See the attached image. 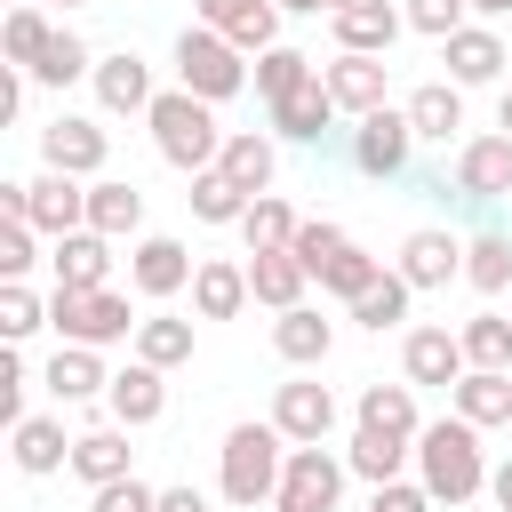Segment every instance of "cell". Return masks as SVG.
<instances>
[{"mask_svg":"<svg viewBox=\"0 0 512 512\" xmlns=\"http://www.w3.org/2000/svg\"><path fill=\"white\" fill-rule=\"evenodd\" d=\"M200 8V24H216L240 56H264L272 40H280V0H192Z\"/></svg>","mask_w":512,"mask_h":512,"instance_id":"8fae6325","label":"cell"},{"mask_svg":"<svg viewBox=\"0 0 512 512\" xmlns=\"http://www.w3.org/2000/svg\"><path fill=\"white\" fill-rule=\"evenodd\" d=\"M80 72H96V64H88V40H80L72 24H56L48 48H40V64H32V80H40V88H72Z\"/></svg>","mask_w":512,"mask_h":512,"instance_id":"f35d334b","label":"cell"},{"mask_svg":"<svg viewBox=\"0 0 512 512\" xmlns=\"http://www.w3.org/2000/svg\"><path fill=\"white\" fill-rule=\"evenodd\" d=\"M440 64H448V80L456 88H488V80H504V40L488 32V24H464V32H448L440 40Z\"/></svg>","mask_w":512,"mask_h":512,"instance_id":"4fadbf2b","label":"cell"},{"mask_svg":"<svg viewBox=\"0 0 512 512\" xmlns=\"http://www.w3.org/2000/svg\"><path fill=\"white\" fill-rule=\"evenodd\" d=\"M288 248H296V256H304V272L320 280V272L352 248V232H344V224H296V240H288Z\"/></svg>","mask_w":512,"mask_h":512,"instance_id":"f6af8a7d","label":"cell"},{"mask_svg":"<svg viewBox=\"0 0 512 512\" xmlns=\"http://www.w3.org/2000/svg\"><path fill=\"white\" fill-rule=\"evenodd\" d=\"M320 72H328L336 112H352V120L384 112V56H352V48H336V64H320Z\"/></svg>","mask_w":512,"mask_h":512,"instance_id":"9a60e30c","label":"cell"},{"mask_svg":"<svg viewBox=\"0 0 512 512\" xmlns=\"http://www.w3.org/2000/svg\"><path fill=\"white\" fill-rule=\"evenodd\" d=\"M104 408H112V424H128V432L160 424V416H168V368H152V360H128V368L104 384Z\"/></svg>","mask_w":512,"mask_h":512,"instance_id":"9c48e42d","label":"cell"},{"mask_svg":"<svg viewBox=\"0 0 512 512\" xmlns=\"http://www.w3.org/2000/svg\"><path fill=\"white\" fill-rule=\"evenodd\" d=\"M360 424L368 432H392V440H416V384H368L360 392Z\"/></svg>","mask_w":512,"mask_h":512,"instance_id":"e575fe53","label":"cell"},{"mask_svg":"<svg viewBox=\"0 0 512 512\" xmlns=\"http://www.w3.org/2000/svg\"><path fill=\"white\" fill-rule=\"evenodd\" d=\"M40 384L56 392V400H96L112 376H104V360H96V344H56V360L40 368Z\"/></svg>","mask_w":512,"mask_h":512,"instance_id":"f546056e","label":"cell"},{"mask_svg":"<svg viewBox=\"0 0 512 512\" xmlns=\"http://www.w3.org/2000/svg\"><path fill=\"white\" fill-rule=\"evenodd\" d=\"M184 200H192V216H200V224H240V216H248V192H240L224 168H200Z\"/></svg>","mask_w":512,"mask_h":512,"instance_id":"ab89813d","label":"cell"},{"mask_svg":"<svg viewBox=\"0 0 512 512\" xmlns=\"http://www.w3.org/2000/svg\"><path fill=\"white\" fill-rule=\"evenodd\" d=\"M456 192L464 200H504L512 192V136H472L456 152Z\"/></svg>","mask_w":512,"mask_h":512,"instance_id":"e0dca14e","label":"cell"},{"mask_svg":"<svg viewBox=\"0 0 512 512\" xmlns=\"http://www.w3.org/2000/svg\"><path fill=\"white\" fill-rule=\"evenodd\" d=\"M136 224H144V192H136L128 176H96V184H88V232L128 240Z\"/></svg>","mask_w":512,"mask_h":512,"instance_id":"83f0119b","label":"cell"},{"mask_svg":"<svg viewBox=\"0 0 512 512\" xmlns=\"http://www.w3.org/2000/svg\"><path fill=\"white\" fill-rule=\"evenodd\" d=\"M376 272H384V264H376V256H368V248H344V256H336V264H328V272H320V288H328V296H344V304H352V296H360V288H368V280H376Z\"/></svg>","mask_w":512,"mask_h":512,"instance_id":"7dc6e473","label":"cell"},{"mask_svg":"<svg viewBox=\"0 0 512 512\" xmlns=\"http://www.w3.org/2000/svg\"><path fill=\"white\" fill-rule=\"evenodd\" d=\"M456 272H464V240H448L440 224H424V232L400 240V280L408 288H448Z\"/></svg>","mask_w":512,"mask_h":512,"instance_id":"2e32d148","label":"cell"},{"mask_svg":"<svg viewBox=\"0 0 512 512\" xmlns=\"http://www.w3.org/2000/svg\"><path fill=\"white\" fill-rule=\"evenodd\" d=\"M104 152H112V136H104L96 120H80V112H56V120L40 128V160L64 168V176H96Z\"/></svg>","mask_w":512,"mask_h":512,"instance_id":"30bf717a","label":"cell"},{"mask_svg":"<svg viewBox=\"0 0 512 512\" xmlns=\"http://www.w3.org/2000/svg\"><path fill=\"white\" fill-rule=\"evenodd\" d=\"M408 152H416V128H408V112H392V104L352 128V168H360V176H400Z\"/></svg>","mask_w":512,"mask_h":512,"instance_id":"52a82bcc","label":"cell"},{"mask_svg":"<svg viewBox=\"0 0 512 512\" xmlns=\"http://www.w3.org/2000/svg\"><path fill=\"white\" fill-rule=\"evenodd\" d=\"M88 512H160V488H144V480L128 472V480H104Z\"/></svg>","mask_w":512,"mask_h":512,"instance_id":"c3c4849f","label":"cell"},{"mask_svg":"<svg viewBox=\"0 0 512 512\" xmlns=\"http://www.w3.org/2000/svg\"><path fill=\"white\" fill-rule=\"evenodd\" d=\"M88 80H96V104H104V112H152V96H160V88H152V64L128 56V48L104 56Z\"/></svg>","mask_w":512,"mask_h":512,"instance_id":"7402d4cb","label":"cell"},{"mask_svg":"<svg viewBox=\"0 0 512 512\" xmlns=\"http://www.w3.org/2000/svg\"><path fill=\"white\" fill-rule=\"evenodd\" d=\"M400 368H408V384H440V392H448L472 360H464V336H456V328H408Z\"/></svg>","mask_w":512,"mask_h":512,"instance_id":"5bb4252c","label":"cell"},{"mask_svg":"<svg viewBox=\"0 0 512 512\" xmlns=\"http://www.w3.org/2000/svg\"><path fill=\"white\" fill-rule=\"evenodd\" d=\"M48 264H56V288H104V272H112V240L80 224V232H64V240H56V256H48Z\"/></svg>","mask_w":512,"mask_h":512,"instance_id":"f1b7e54d","label":"cell"},{"mask_svg":"<svg viewBox=\"0 0 512 512\" xmlns=\"http://www.w3.org/2000/svg\"><path fill=\"white\" fill-rule=\"evenodd\" d=\"M144 128H152L160 160H168V168H184V176L216 168V152H224L216 104H208V96H192V88H160V96H152V112H144Z\"/></svg>","mask_w":512,"mask_h":512,"instance_id":"7a4b0ae2","label":"cell"},{"mask_svg":"<svg viewBox=\"0 0 512 512\" xmlns=\"http://www.w3.org/2000/svg\"><path fill=\"white\" fill-rule=\"evenodd\" d=\"M216 168L256 200V192H272V136H256V128H232L224 136V152H216Z\"/></svg>","mask_w":512,"mask_h":512,"instance_id":"1f68e13d","label":"cell"},{"mask_svg":"<svg viewBox=\"0 0 512 512\" xmlns=\"http://www.w3.org/2000/svg\"><path fill=\"white\" fill-rule=\"evenodd\" d=\"M488 496H496V512H512V456L488 472Z\"/></svg>","mask_w":512,"mask_h":512,"instance_id":"f5cc1de1","label":"cell"},{"mask_svg":"<svg viewBox=\"0 0 512 512\" xmlns=\"http://www.w3.org/2000/svg\"><path fill=\"white\" fill-rule=\"evenodd\" d=\"M296 8H304V16H320V8H328V16H344L352 0H296Z\"/></svg>","mask_w":512,"mask_h":512,"instance_id":"db71d44e","label":"cell"},{"mask_svg":"<svg viewBox=\"0 0 512 512\" xmlns=\"http://www.w3.org/2000/svg\"><path fill=\"white\" fill-rule=\"evenodd\" d=\"M328 344H336V328H328L312 304H288V312L272 320V352H280L288 368H320V360H328Z\"/></svg>","mask_w":512,"mask_h":512,"instance_id":"484cf974","label":"cell"},{"mask_svg":"<svg viewBox=\"0 0 512 512\" xmlns=\"http://www.w3.org/2000/svg\"><path fill=\"white\" fill-rule=\"evenodd\" d=\"M496 128H504V136H512V88H504V96H496Z\"/></svg>","mask_w":512,"mask_h":512,"instance_id":"11a10c76","label":"cell"},{"mask_svg":"<svg viewBox=\"0 0 512 512\" xmlns=\"http://www.w3.org/2000/svg\"><path fill=\"white\" fill-rule=\"evenodd\" d=\"M400 112H408L416 144H448V136L464 128V88H456V80H424V88H416Z\"/></svg>","mask_w":512,"mask_h":512,"instance_id":"cb8c5ba5","label":"cell"},{"mask_svg":"<svg viewBox=\"0 0 512 512\" xmlns=\"http://www.w3.org/2000/svg\"><path fill=\"white\" fill-rule=\"evenodd\" d=\"M32 328H48V304H40L24 280H0V336H8V344H24Z\"/></svg>","mask_w":512,"mask_h":512,"instance_id":"ee69618b","label":"cell"},{"mask_svg":"<svg viewBox=\"0 0 512 512\" xmlns=\"http://www.w3.org/2000/svg\"><path fill=\"white\" fill-rule=\"evenodd\" d=\"M464 16H472V0H408V24H416V32H432V40L464 32Z\"/></svg>","mask_w":512,"mask_h":512,"instance_id":"681fc988","label":"cell"},{"mask_svg":"<svg viewBox=\"0 0 512 512\" xmlns=\"http://www.w3.org/2000/svg\"><path fill=\"white\" fill-rule=\"evenodd\" d=\"M464 280H472L480 296H504V288H512V240H504V232H480V240L464 248Z\"/></svg>","mask_w":512,"mask_h":512,"instance_id":"b9f144b4","label":"cell"},{"mask_svg":"<svg viewBox=\"0 0 512 512\" xmlns=\"http://www.w3.org/2000/svg\"><path fill=\"white\" fill-rule=\"evenodd\" d=\"M312 72H320V64H312L304 48H288V40H272V48L256 56V72H248V80H256V96H264V104H280V96H288V88H304Z\"/></svg>","mask_w":512,"mask_h":512,"instance_id":"d590c367","label":"cell"},{"mask_svg":"<svg viewBox=\"0 0 512 512\" xmlns=\"http://www.w3.org/2000/svg\"><path fill=\"white\" fill-rule=\"evenodd\" d=\"M472 8H480V16H512V0H472Z\"/></svg>","mask_w":512,"mask_h":512,"instance_id":"9f6ffc18","label":"cell"},{"mask_svg":"<svg viewBox=\"0 0 512 512\" xmlns=\"http://www.w3.org/2000/svg\"><path fill=\"white\" fill-rule=\"evenodd\" d=\"M416 480L432 488V504H464L488 488V456H480V424L464 416H440L416 432Z\"/></svg>","mask_w":512,"mask_h":512,"instance_id":"6da1fadb","label":"cell"},{"mask_svg":"<svg viewBox=\"0 0 512 512\" xmlns=\"http://www.w3.org/2000/svg\"><path fill=\"white\" fill-rule=\"evenodd\" d=\"M136 360H152V368H184V360H192V320H176V312L136 320Z\"/></svg>","mask_w":512,"mask_h":512,"instance_id":"8d00e7d4","label":"cell"},{"mask_svg":"<svg viewBox=\"0 0 512 512\" xmlns=\"http://www.w3.org/2000/svg\"><path fill=\"white\" fill-rule=\"evenodd\" d=\"M304 256L296 248H256L248 256V288H256V304H272V312H288V304H304Z\"/></svg>","mask_w":512,"mask_h":512,"instance_id":"d4e9b609","label":"cell"},{"mask_svg":"<svg viewBox=\"0 0 512 512\" xmlns=\"http://www.w3.org/2000/svg\"><path fill=\"white\" fill-rule=\"evenodd\" d=\"M344 472L352 464H336L320 440H288V464H280V496H272V512H336V496H344Z\"/></svg>","mask_w":512,"mask_h":512,"instance_id":"8992f818","label":"cell"},{"mask_svg":"<svg viewBox=\"0 0 512 512\" xmlns=\"http://www.w3.org/2000/svg\"><path fill=\"white\" fill-rule=\"evenodd\" d=\"M176 88L224 104V96L248 88V64H240V48H232L216 24H184V32H176Z\"/></svg>","mask_w":512,"mask_h":512,"instance_id":"277c9868","label":"cell"},{"mask_svg":"<svg viewBox=\"0 0 512 512\" xmlns=\"http://www.w3.org/2000/svg\"><path fill=\"white\" fill-rule=\"evenodd\" d=\"M248 296H256V288H248V264H232V256H208V264L192 272V312H200V320H240Z\"/></svg>","mask_w":512,"mask_h":512,"instance_id":"603a6c76","label":"cell"},{"mask_svg":"<svg viewBox=\"0 0 512 512\" xmlns=\"http://www.w3.org/2000/svg\"><path fill=\"white\" fill-rule=\"evenodd\" d=\"M408 296H416V288H408V280H400V264H392V272H376V280L352 296V320H360L368 336H384V328H400V320H408Z\"/></svg>","mask_w":512,"mask_h":512,"instance_id":"836d02e7","label":"cell"},{"mask_svg":"<svg viewBox=\"0 0 512 512\" xmlns=\"http://www.w3.org/2000/svg\"><path fill=\"white\" fill-rule=\"evenodd\" d=\"M8 456H16V472H64L72 464V440H64V424L56 416H24V424H8Z\"/></svg>","mask_w":512,"mask_h":512,"instance_id":"4316f807","label":"cell"},{"mask_svg":"<svg viewBox=\"0 0 512 512\" xmlns=\"http://www.w3.org/2000/svg\"><path fill=\"white\" fill-rule=\"evenodd\" d=\"M32 232H40L32 216H8V208H0V280H24V272L40 264V256H32Z\"/></svg>","mask_w":512,"mask_h":512,"instance_id":"bcb514c9","label":"cell"},{"mask_svg":"<svg viewBox=\"0 0 512 512\" xmlns=\"http://www.w3.org/2000/svg\"><path fill=\"white\" fill-rule=\"evenodd\" d=\"M72 472H80L88 488L128 480V424H96V432H80V440H72Z\"/></svg>","mask_w":512,"mask_h":512,"instance_id":"4dcf8cb0","label":"cell"},{"mask_svg":"<svg viewBox=\"0 0 512 512\" xmlns=\"http://www.w3.org/2000/svg\"><path fill=\"white\" fill-rule=\"evenodd\" d=\"M240 240H248V256H256V248H288V240H296V208H288L280 192H256L248 216H240Z\"/></svg>","mask_w":512,"mask_h":512,"instance_id":"60d3db41","label":"cell"},{"mask_svg":"<svg viewBox=\"0 0 512 512\" xmlns=\"http://www.w3.org/2000/svg\"><path fill=\"white\" fill-rule=\"evenodd\" d=\"M160 512H208L200 488H160Z\"/></svg>","mask_w":512,"mask_h":512,"instance_id":"816d5d0a","label":"cell"},{"mask_svg":"<svg viewBox=\"0 0 512 512\" xmlns=\"http://www.w3.org/2000/svg\"><path fill=\"white\" fill-rule=\"evenodd\" d=\"M408 456H416V440H392V432H352V448H344V464L368 480V488H384V480H400L408 472Z\"/></svg>","mask_w":512,"mask_h":512,"instance_id":"d6a6232c","label":"cell"},{"mask_svg":"<svg viewBox=\"0 0 512 512\" xmlns=\"http://www.w3.org/2000/svg\"><path fill=\"white\" fill-rule=\"evenodd\" d=\"M32 8H80V0H32Z\"/></svg>","mask_w":512,"mask_h":512,"instance_id":"6f0895ef","label":"cell"},{"mask_svg":"<svg viewBox=\"0 0 512 512\" xmlns=\"http://www.w3.org/2000/svg\"><path fill=\"white\" fill-rule=\"evenodd\" d=\"M328 120H336V96H328V72H312L304 88H288V96L272 104V128H280L288 144H320V136H328Z\"/></svg>","mask_w":512,"mask_h":512,"instance_id":"ac0fdd59","label":"cell"},{"mask_svg":"<svg viewBox=\"0 0 512 512\" xmlns=\"http://www.w3.org/2000/svg\"><path fill=\"white\" fill-rule=\"evenodd\" d=\"M24 216H32L48 240H64V232H80V224H88V184H80V176H64V168H40V176L24 184Z\"/></svg>","mask_w":512,"mask_h":512,"instance_id":"ba28073f","label":"cell"},{"mask_svg":"<svg viewBox=\"0 0 512 512\" xmlns=\"http://www.w3.org/2000/svg\"><path fill=\"white\" fill-rule=\"evenodd\" d=\"M280 8H296V0H280Z\"/></svg>","mask_w":512,"mask_h":512,"instance_id":"680465c9","label":"cell"},{"mask_svg":"<svg viewBox=\"0 0 512 512\" xmlns=\"http://www.w3.org/2000/svg\"><path fill=\"white\" fill-rule=\"evenodd\" d=\"M368 512H432V488H424V480H384V488L368 496Z\"/></svg>","mask_w":512,"mask_h":512,"instance_id":"f907efd6","label":"cell"},{"mask_svg":"<svg viewBox=\"0 0 512 512\" xmlns=\"http://www.w3.org/2000/svg\"><path fill=\"white\" fill-rule=\"evenodd\" d=\"M456 336H464V360H472V368H512V320H504V312H480V320H464Z\"/></svg>","mask_w":512,"mask_h":512,"instance_id":"7bdbcfd3","label":"cell"},{"mask_svg":"<svg viewBox=\"0 0 512 512\" xmlns=\"http://www.w3.org/2000/svg\"><path fill=\"white\" fill-rule=\"evenodd\" d=\"M400 32H408V8H392V0H352L336 16V48H352V56H384Z\"/></svg>","mask_w":512,"mask_h":512,"instance_id":"ffe728a7","label":"cell"},{"mask_svg":"<svg viewBox=\"0 0 512 512\" xmlns=\"http://www.w3.org/2000/svg\"><path fill=\"white\" fill-rule=\"evenodd\" d=\"M192 248L184 240H168V232H144L136 240V256H128V280H136V296H176V288H192Z\"/></svg>","mask_w":512,"mask_h":512,"instance_id":"7c38bea8","label":"cell"},{"mask_svg":"<svg viewBox=\"0 0 512 512\" xmlns=\"http://www.w3.org/2000/svg\"><path fill=\"white\" fill-rule=\"evenodd\" d=\"M272 424L304 448V440H328V424H336V392L328 384H280L272 392Z\"/></svg>","mask_w":512,"mask_h":512,"instance_id":"d6986e66","label":"cell"},{"mask_svg":"<svg viewBox=\"0 0 512 512\" xmlns=\"http://www.w3.org/2000/svg\"><path fill=\"white\" fill-rule=\"evenodd\" d=\"M216 456H224V464H216V480H224V496H232L240 512H256V504H272V496H280V464H288V432H280V424H232Z\"/></svg>","mask_w":512,"mask_h":512,"instance_id":"3957f363","label":"cell"},{"mask_svg":"<svg viewBox=\"0 0 512 512\" xmlns=\"http://www.w3.org/2000/svg\"><path fill=\"white\" fill-rule=\"evenodd\" d=\"M48 328L64 336V344H120V336H136V312H128V296H112V288H56L48 296Z\"/></svg>","mask_w":512,"mask_h":512,"instance_id":"5b68a950","label":"cell"},{"mask_svg":"<svg viewBox=\"0 0 512 512\" xmlns=\"http://www.w3.org/2000/svg\"><path fill=\"white\" fill-rule=\"evenodd\" d=\"M448 400H456V416L464 424H512V368H464L456 384H448Z\"/></svg>","mask_w":512,"mask_h":512,"instance_id":"44dd1931","label":"cell"},{"mask_svg":"<svg viewBox=\"0 0 512 512\" xmlns=\"http://www.w3.org/2000/svg\"><path fill=\"white\" fill-rule=\"evenodd\" d=\"M48 32H56V24H48V8L16 0V8H8V24H0V56L32 72V64H40V48H48Z\"/></svg>","mask_w":512,"mask_h":512,"instance_id":"74e56055","label":"cell"}]
</instances>
